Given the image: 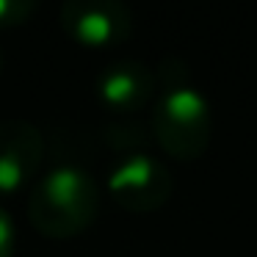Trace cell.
<instances>
[{
	"mask_svg": "<svg viewBox=\"0 0 257 257\" xmlns=\"http://www.w3.org/2000/svg\"><path fill=\"white\" fill-rule=\"evenodd\" d=\"M61 25L83 45L105 47L127 39L133 17L119 0H69L61 6Z\"/></svg>",
	"mask_w": 257,
	"mask_h": 257,
	"instance_id": "cell-4",
	"label": "cell"
},
{
	"mask_svg": "<svg viewBox=\"0 0 257 257\" xmlns=\"http://www.w3.org/2000/svg\"><path fill=\"white\" fill-rule=\"evenodd\" d=\"M0 69H3V53H0Z\"/></svg>",
	"mask_w": 257,
	"mask_h": 257,
	"instance_id": "cell-10",
	"label": "cell"
},
{
	"mask_svg": "<svg viewBox=\"0 0 257 257\" xmlns=\"http://www.w3.org/2000/svg\"><path fill=\"white\" fill-rule=\"evenodd\" d=\"M100 191L89 172L64 163L36 183L28 199V218L47 238H72L97 216Z\"/></svg>",
	"mask_w": 257,
	"mask_h": 257,
	"instance_id": "cell-2",
	"label": "cell"
},
{
	"mask_svg": "<svg viewBox=\"0 0 257 257\" xmlns=\"http://www.w3.org/2000/svg\"><path fill=\"white\" fill-rule=\"evenodd\" d=\"M14 249V227L6 210H0V257H12Z\"/></svg>",
	"mask_w": 257,
	"mask_h": 257,
	"instance_id": "cell-9",
	"label": "cell"
},
{
	"mask_svg": "<svg viewBox=\"0 0 257 257\" xmlns=\"http://www.w3.org/2000/svg\"><path fill=\"white\" fill-rule=\"evenodd\" d=\"M105 133H108V144H111L113 150L124 152V155H130V152H144L147 133H144V127H141L139 122H133V124H111Z\"/></svg>",
	"mask_w": 257,
	"mask_h": 257,
	"instance_id": "cell-7",
	"label": "cell"
},
{
	"mask_svg": "<svg viewBox=\"0 0 257 257\" xmlns=\"http://www.w3.org/2000/svg\"><path fill=\"white\" fill-rule=\"evenodd\" d=\"M31 12H34V3L31 0H0V23L3 25L25 23Z\"/></svg>",
	"mask_w": 257,
	"mask_h": 257,
	"instance_id": "cell-8",
	"label": "cell"
},
{
	"mask_svg": "<svg viewBox=\"0 0 257 257\" xmlns=\"http://www.w3.org/2000/svg\"><path fill=\"white\" fill-rule=\"evenodd\" d=\"M108 188L124 210L150 213L172 196L174 183L161 161L147 152H130V155H119V161L113 163Z\"/></svg>",
	"mask_w": 257,
	"mask_h": 257,
	"instance_id": "cell-3",
	"label": "cell"
},
{
	"mask_svg": "<svg viewBox=\"0 0 257 257\" xmlns=\"http://www.w3.org/2000/svg\"><path fill=\"white\" fill-rule=\"evenodd\" d=\"M155 86L158 78L150 67H144L141 61H119L102 69L97 89L102 102L111 105L113 111L133 113L155 97Z\"/></svg>",
	"mask_w": 257,
	"mask_h": 257,
	"instance_id": "cell-6",
	"label": "cell"
},
{
	"mask_svg": "<svg viewBox=\"0 0 257 257\" xmlns=\"http://www.w3.org/2000/svg\"><path fill=\"white\" fill-rule=\"evenodd\" d=\"M163 94L155 100L152 130L161 147L174 158H199L210 141L207 102L185 78V69L174 58L161 67Z\"/></svg>",
	"mask_w": 257,
	"mask_h": 257,
	"instance_id": "cell-1",
	"label": "cell"
},
{
	"mask_svg": "<svg viewBox=\"0 0 257 257\" xmlns=\"http://www.w3.org/2000/svg\"><path fill=\"white\" fill-rule=\"evenodd\" d=\"M45 161V136L23 119L0 122V191H17Z\"/></svg>",
	"mask_w": 257,
	"mask_h": 257,
	"instance_id": "cell-5",
	"label": "cell"
}]
</instances>
